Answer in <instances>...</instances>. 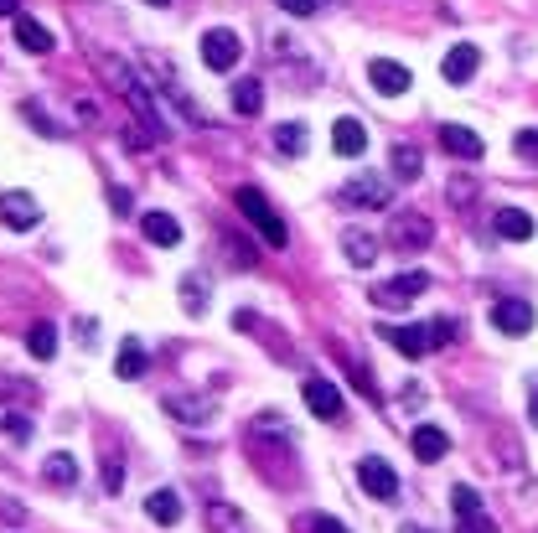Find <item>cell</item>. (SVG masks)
<instances>
[{"label":"cell","instance_id":"obj_1","mask_svg":"<svg viewBox=\"0 0 538 533\" xmlns=\"http://www.w3.org/2000/svg\"><path fill=\"white\" fill-rule=\"evenodd\" d=\"M88 57H94V68H99V78L114 88V94L119 99H125L130 109H135V120L145 125V130H151V135H171V125H166V109H156V88H151V78H140L130 63H125V57H114V52H104V47H94V52H88Z\"/></svg>","mask_w":538,"mask_h":533},{"label":"cell","instance_id":"obj_2","mask_svg":"<svg viewBox=\"0 0 538 533\" xmlns=\"http://www.w3.org/2000/svg\"><path fill=\"white\" fill-rule=\"evenodd\" d=\"M233 202H238V213H244V218L264 233V244H269V249H285V239H290V233H285V218L275 213V207H269V197H264L259 187H238V197H233Z\"/></svg>","mask_w":538,"mask_h":533},{"label":"cell","instance_id":"obj_3","mask_svg":"<svg viewBox=\"0 0 538 533\" xmlns=\"http://www.w3.org/2000/svg\"><path fill=\"white\" fill-rule=\"evenodd\" d=\"M140 63L145 68H151V88H156V94H166L176 109H182L187 114V120H197V104H192V94H187V83H182V73H176L171 68V57H156V52H140Z\"/></svg>","mask_w":538,"mask_h":533},{"label":"cell","instance_id":"obj_4","mask_svg":"<svg viewBox=\"0 0 538 533\" xmlns=\"http://www.w3.org/2000/svg\"><path fill=\"white\" fill-rule=\"evenodd\" d=\"M430 239H435V228H430L425 213H394V218H388V244H394V249L420 254V249H430Z\"/></svg>","mask_w":538,"mask_h":533},{"label":"cell","instance_id":"obj_5","mask_svg":"<svg viewBox=\"0 0 538 533\" xmlns=\"http://www.w3.org/2000/svg\"><path fill=\"white\" fill-rule=\"evenodd\" d=\"M357 482H363V492L378 497V502H394L399 497V477H394V466H388L383 456H363V461H357Z\"/></svg>","mask_w":538,"mask_h":533},{"label":"cell","instance_id":"obj_6","mask_svg":"<svg viewBox=\"0 0 538 533\" xmlns=\"http://www.w3.org/2000/svg\"><path fill=\"white\" fill-rule=\"evenodd\" d=\"M238 52H244V42H238V32H228V26H213V32L202 37V63L213 73H228L238 63Z\"/></svg>","mask_w":538,"mask_h":533},{"label":"cell","instance_id":"obj_7","mask_svg":"<svg viewBox=\"0 0 538 533\" xmlns=\"http://www.w3.org/2000/svg\"><path fill=\"white\" fill-rule=\"evenodd\" d=\"M492 327L502 337H528L533 332V306L518 301V295H502V301L492 306Z\"/></svg>","mask_w":538,"mask_h":533},{"label":"cell","instance_id":"obj_8","mask_svg":"<svg viewBox=\"0 0 538 533\" xmlns=\"http://www.w3.org/2000/svg\"><path fill=\"white\" fill-rule=\"evenodd\" d=\"M368 83L378 88L383 99H399V94H409L414 73L404 63H394V57H373V63H368Z\"/></svg>","mask_w":538,"mask_h":533},{"label":"cell","instance_id":"obj_9","mask_svg":"<svg viewBox=\"0 0 538 533\" xmlns=\"http://www.w3.org/2000/svg\"><path fill=\"white\" fill-rule=\"evenodd\" d=\"M0 223L16 228V233L37 228V223H42V207H37V197H32V192H0Z\"/></svg>","mask_w":538,"mask_h":533},{"label":"cell","instance_id":"obj_10","mask_svg":"<svg viewBox=\"0 0 538 533\" xmlns=\"http://www.w3.org/2000/svg\"><path fill=\"white\" fill-rule=\"evenodd\" d=\"M425 290H430V275H420V270H414V275H394V280H383V285L373 290V301L394 311V306H409L414 295H425Z\"/></svg>","mask_w":538,"mask_h":533},{"label":"cell","instance_id":"obj_11","mask_svg":"<svg viewBox=\"0 0 538 533\" xmlns=\"http://www.w3.org/2000/svg\"><path fill=\"white\" fill-rule=\"evenodd\" d=\"M388 197H394V192H388V182H383V176H373V171L352 176V182L342 187V202L347 207H388Z\"/></svg>","mask_w":538,"mask_h":533},{"label":"cell","instance_id":"obj_12","mask_svg":"<svg viewBox=\"0 0 538 533\" xmlns=\"http://www.w3.org/2000/svg\"><path fill=\"white\" fill-rule=\"evenodd\" d=\"M440 145L451 156H461V161H482L487 156V140L476 130H466V125H440Z\"/></svg>","mask_w":538,"mask_h":533},{"label":"cell","instance_id":"obj_13","mask_svg":"<svg viewBox=\"0 0 538 533\" xmlns=\"http://www.w3.org/2000/svg\"><path fill=\"white\" fill-rule=\"evenodd\" d=\"M476 68H482V52H476L471 42H456L451 52H445V63H440L445 83H471V78H476Z\"/></svg>","mask_w":538,"mask_h":533},{"label":"cell","instance_id":"obj_14","mask_svg":"<svg viewBox=\"0 0 538 533\" xmlns=\"http://www.w3.org/2000/svg\"><path fill=\"white\" fill-rule=\"evenodd\" d=\"M332 151H337V156H347V161H352V156H363V151H368V125H363V120H352V114H342V120L332 125Z\"/></svg>","mask_w":538,"mask_h":533},{"label":"cell","instance_id":"obj_15","mask_svg":"<svg viewBox=\"0 0 538 533\" xmlns=\"http://www.w3.org/2000/svg\"><path fill=\"white\" fill-rule=\"evenodd\" d=\"M306 404L321 420H342V394H337V383H326V378H306Z\"/></svg>","mask_w":538,"mask_h":533},{"label":"cell","instance_id":"obj_16","mask_svg":"<svg viewBox=\"0 0 538 533\" xmlns=\"http://www.w3.org/2000/svg\"><path fill=\"white\" fill-rule=\"evenodd\" d=\"M409 446H414V456L430 466V461H440V456H451V435H445L440 425H420V430L409 435Z\"/></svg>","mask_w":538,"mask_h":533},{"label":"cell","instance_id":"obj_17","mask_svg":"<svg viewBox=\"0 0 538 533\" xmlns=\"http://www.w3.org/2000/svg\"><path fill=\"white\" fill-rule=\"evenodd\" d=\"M342 254H347V264L368 270V264L378 259V239H373V233H363V228H342Z\"/></svg>","mask_w":538,"mask_h":533},{"label":"cell","instance_id":"obj_18","mask_svg":"<svg viewBox=\"0 0 538 533\" xmlns=\"http://www.w3.org/2000/svg\"><path fill=\"white\" fill-rule=\"evenodd\" d=\"M145 518H151V523H161V528H171V523H182V497H176L171 487L151 492V497H145Z\"/></svg>","mask_w":538,"mask_h":533},{"label":"cell","instance_id":"obj_19","mask_svg":"<svg viewBox=\"0 0 538 533\" xmlns=\"http://www.w3.org/2000/svg\"><path fill=\"white\" fill-rule=\"evenodd\" d=\"M166 409H171L182 425H207V420H213V404L197 399V394H166Z\"/></svg>","mask_w":538,"mask_h":533},{"label":"cell","instance_id":"obj_20","mask_svg":"<svg viewBox=\"0 0 538 533\" xmlns=\"http://www.w3.org/2000/svg\"><path fill=\"white\" fill-rule=\"evenodd\" d=\"M383 337L394 342L404 358H425L430 352V327H383Z\"/></svg>","mask_w":538,"mask_h":533},{"label":"cell","instance_id":"obj_21","mask_svg":"<svg viewBox=\"0 0 538 533\" xmlns=\"http://www.w3.org/2000/svg\"><path fill=\"white\" fill-rule=\"evenodd\" d=\"M145 239H151V244H161V249H176V244H182V223H176L171 213H145Z\"/></svg>","mask_w":538,"mask_h":533},{"label":"cell","instance_id":"obj_22","mask_svg":"<svg viewBox=\"0 0 538 533\" xmlns=\"http://www.w3.org/2000/svg\"><path fill=\"white\" fill-rule=\"evenodd\" d=\"M42 477H47L52 487H73V482H78V456H73V451H52V456L42 461Z\"/></svg>","mask_w":538,"mask_h":533},{"label":"cell","instance_id":"obj_23","mask_svg":"<svg viewBox=\"0 0 538 533\" xmlns=\"http://www.w3.org/2000/svg\"><path fill=\"white\" fill-rule=\"evenodd\" d=\"M16 42H21L26 52H37V57L52 52V32H47L42 21H32V16H16Z\"/></svg>","mask_w":538,"mask_h":533},{"label":"cell","instance_id":"obj_24","mask_svg":"<svg viewBox=\"0 0 538 533\" xmlns=\"http://www.w3.org/2000/svg\"><path fill=\"white\" fill-rule=\"evenodd\" d=\"M497 233H502V239H513V244H523V239H533V218L523 213V207H497Z\"/></svg>","mask_w":538,"mask_h":533},{"label":"cell","instance_id":"obj_25","mask_svg":"<svg viewBox=\"0 0 538 533\" xmlns=\"http://www.w3.org/2000/svg\"><path fill=\"white\" fill-rule=\"evenodd\" d=\"M207 528L213 533H249L244 513H238L233 502H207Z\"/></svg>","mask_w":538,"mask_h":533},{"label":"cell","instance_id":"obj_26","mask_svg":"<svg viewBox=\"0 0 538 533\" xmlns=\"http://www.w3.org/2000/svg\"><path fill=\"white\" fill-rule=\"evenodd\" d=\"M114 368H119V378H125V383L145 378V347H140L135 337H125V342H119V358H114Z\"/></svg>","mask_w":538,"mask_h":533},{"label":"cell","instance_id":"obj_27","mask_svg":"<svg viewBox=\"0 0 538 533\" xmlns=\"http://www.w3.org/2000/svg\"><path fill=\"white\" fill-rule=\"evenodd\" d=\"M26 352H32L37 363L52 358V352H57V327H52V321H37V327L26 332Z\"/></svg>","mask_w":538,"mask_h":533},{"label":"cell","instance_id":"obj_28","mask_svg":"<svg viewBox=\"0 0 538 533\" xmlns=\"http://www.w3.org/2000/svg\"><path fill=\"white\" fill-rule=\"evenodd\" d=\"M233 109L238 114H259L264 109V88H259V78H244V83H233Z\"/></svg>","mask_w":538,"mask_h":533},{"label":"cell","instance_id":"obj_29","mask_svg":"<svg viewBox=\"0 0 538 533\" xmlns=\"http://www.w3.org/2000/svg\"><path fill=\"white\" fill-rule=\"evenodd\" d=\"M420 171H425V156L414 151V145H394V176L399 182H420Z\"/></svg>","mask_w":538,"mask_h":533},{"label":"cell","instance_id":"obj_30","mask_svg":"<svg viewBox=\"0 0 538 533\" xmlns=\"http://www.w3.org/2000/svg\"><path fill=\"white\" fill-rule=\"evenodd\" d=\"M275 145L285 156H306V145H311V135H306V125H295V120H285L280 130H275Z\"/></svg>","mask_w":538,"mask_h":533},{"label":"cell","instance_id":"obj_31","mask_svg":"<svg viewBox=\"0 0 538 533\" xmlns=\"http://www.w3.org/2000/svg\"><path fill=\"white\" fill-rule=\"evenodd\" d=\"M182 311H187V316H202V311H207V285H202L197 275L182 280Z\"/></svg>","mask_w":538,"mask_h":533},{"label":"cell","instance_id":"obj_32","mask_svg":"<svg viewBox=\"0 0 538 533\" xmlns=\"http://www.w3.org/2000/svg\"><path fill=\"white\" fill-rule=\"evenodd\" d=\"M21 114H26V120H32V130H42L47 140H63V125H52V120H47V114H42L37 104H21Z\"/></svg>","mask_w":538,"mask_h":533},{"label":"cell","instance_id":"obj_33","mask_svg":"<svg viewBox=\"0 0 538 533\" xmlns=\"http://www.w3.org/2000/svg\"><path fill=\"white\" fill-rule=\"evenodd\" d=\"M451 502H456V513H461V518H476V513H482V497H476V487H456V492H451Z\"/></svg>","mask_w":538,"mask_h":533},{"label":"cell","instance_id":"obj_34","mask_svg":"<svg viewBox=\"0 0 538 533\" xmlns=\"http://www.w3.org/2000/svg\"><path fill=\"white\" fill-rule=\"evenodd\" d=\"M456 332H461V327H456L451 316H440V321H430V347H451V342H456Z\"/></svg>","mask_w":538,"mask_h":533},{"label":"cell","instance_id":"obj_35","mask_svg":"<svg viewBox=\"0 0 538 533\" xmlns=\"http://www.w3.org/2000/svg\"><path fill=\"white\" fill-rule=\"evenodd\" d=\"M445 197H451L456 207H466V202H476V182H471V176H456V182L445 187Z\"/></svg>","mask_w":538,"mask_h":533},{"label":"cell","instance_id":"obj_36","mask_svg":"<svg viewBox=\"0 0 538 533\" xmlns=\"http://www.w3.org/2000/svg\"><path fill=\"white\" fill-rule=\"evenodd\" d=\"M513 151H518L523 161L538 166V130H518V135H513Z\"/></svg>","mask_w":538,"mask_h":533},{"label":"cell","instance_id":"obj_37","mask_svg":"<svg viewBox=\"0 0 538 533\" xmlns=\"http://www.w3.org/2000/svg\"><path fill=\"white\" fill-rule=\"evenodd\" d=\"M0 394H6V399H37V389H32V383H16V378H0Z\"/></svg>","mask_w":538,"mask_h":533},{"label":"cell","instance_id":"obj_38","mask_svg":"<svg viewBox=\"0 0 538 533\" xmlns=\"http://www.w3.org/2000/svg\"><path fill=\"white\" fill-rule=\"evenodd\" d=\"M119 482H125V466L109 456V461H104V492H119Z\"/></svg>","mask_w":538,"mask_h":533},{"label":"cell","instance_id":"obj_39","mask_svg":"<svg viewBox=\"0 0 538 533\" xmlns=\"http://www.w3.org/2000/svg\"><path fill=\"white\" fill-rule=\"evenodd\" d=\"M306 528H311V533H347V523H337V518H321V513H316V518H306Z\"/></svg>","mask_w":538,"mask_h":533},{"label":"cell","instance_id":"obj_40","mask_svg":"<svg viewBox=\"0 0 538 533\" xmlns=\"http://www.w3.org/2000/svg\"><path fill=\"white\" fill-rule=\"evenodd\" d=\"M280 11H290V16H316V0H280Z\"/></svg>","mask_w":538,"mask_h":533},{"label":"cell","instance_id":"obj_41","mask_svg":"<svg viewBox=\"0 0 538 533\" xmlns=\"http://www.w3.org/2000/svg\"><path fill=\"white\" fill-rule=\"evenodd\" d=\"M130 202H135V197H130L125 187H109V207H114V213H130Z\"/></svg>","mask_w":538,"mask_h":533},{"label":"cell","instance_id":"obj_42","mask_svg":"<svg viewBox=\"0 0 538 533\" xmlns=\"http://www.w3.org/2000/svg\"><path fill=\"white\" fill-rule=\"evenodd\" d=\"M528 420L538 425V383H528Z\"/></svg>","mask_w":538,"mask_h":533},{"label":"cell","instance_id":"obj_43","mask_svg":"<svg viewBox=\"0 0 538 533\" xmlns=\"http://www.w3.org/2000/svg\"><path fill=\"white\" fill-rule=\"evenodd\" d=\"M0 16H21V11H16V0H0Z\"/></svg>","mask_w":538,"mask_h":533},{"label":"cell","instance_id":"obj_44","mask_svg":"<svg viewBox=\"0 0 538 533\" xmlns=\"http://www.w3.org/2000/svg\"><path fill=\"white\" fill-rule=\"evenodd\" d=\"M151 6H171V0H151Z\"/></svg>","mask_w":538,"mask_h":533}]
</instances>
